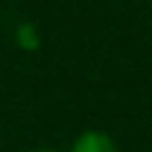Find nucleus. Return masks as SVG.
Here are the masks:
<instances>
[{
    "label": "nucleus",
    "instance_id": "f257e3e1",
    "mask_svg": "<svg viewBox=\"0 0 152 152\" xmlns=\"http://www.w3.org/2000/svg\"><path fill=\"white\" fill-rule=\"evenodd\" d=\"M68 152H118V144L104 130H85L73 138Z\"/></svg>",
    "mask_w": 152,
    "mask_h": 152
},
{
    "label": "nucleus",
    "instance_id": "f03ea898",
    "mask_svg": "<svg viewBox=\"0 0 152 152\" xmlns=\"http://www.w3.org/2000/svg\"><path fill=\"white\" fill-rule=\"evenodd\" d=\"M28 152H59V149H51V147H39V149H28Z\"/></svg>",
    "mask_w": 152,
    "mask_h": 152
}]
</instances>
